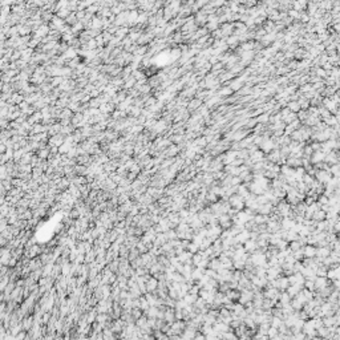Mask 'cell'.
Wrapping results in <instances>:
<instances>
[{
  "mask_svg": "<svg viewBox=\"0 0 340 340\" xmlns=\"http://www.w3.org/2000/svg\"><path fill=\"white\" fill-rule=\"evenodd\" d=\"M303 248V254H304V256H307V258H314V256L316 255V250H317V247L315 246V244H304V247H302Z\"/></svg>",
  "mask_w": 340,
  "mask_h": 340,
  "instance_id": "obj_1",
  "label": "cell"
},
{
  "mask_svg": "<svg viewBox=\"0 0 340 340\" xmlns=\"http://www.w3.org/2000/svg\"><path fill=\"white\" fill-rule=\"evenodd\" d=\"M311 219H314V221H316V222L324 221V219H326V211H323L322 209H317L316 211H314V214H312Z\"/></svg>",
  "mask_w": 340,
  "mask_h": 340,
  "instance_id": "obj_2",
  "label": "cell"
},
{
  "mask_svg": "<svg viewBox=\"0 0 340 340\" xmlns=\"http://www.w3.org/2000/svg\"><path fill=\"white\" fill-rule=\"evenodd\" d=\"M287 108L291 110V112H294V113H298L299 110H300V105H299V102L298 101H290L288 102V105H287Z\"/></svg>",
  "mask_w": 340,
  "mask_h": 340,
  "instance_id": "obj_3",
  "label": "cell"
},
{
  "mask_svg": "<svg viewBox=\"0 0 340 340\" xmlns=\"http://www.w3.org/2000/svg\"><path fill=\"white\" fill-rule=\"evenodd\" d=\"M146 286H148V290H149V291L152 292V291H154V290H155V287L158 286V280L154 279V278H149V282L146 283Z\"/></svg>",
  "mask_w": 340,
  "mask_h": 340,
  "instance_id": "obj_4",
  "label": "cell"
}]
</instances>
